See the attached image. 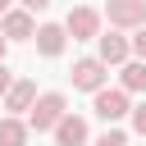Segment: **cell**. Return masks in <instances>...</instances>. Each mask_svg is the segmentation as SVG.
I'll return each mask as SVG.
<instances>
[{
    "instance_id": "obj_5",
    "label": "cell",
    "mask_w": 146,
    "mask_h": 146,
    "mask_svg": "<svg viewBox=\"0 0 146 146\" xmlns=\"http://www.w3.org/2000/svg\"><path fill=\"white\" fill-rule=\"evenodd\" d=\"M105 68H110V64H100L96 55H87V59H78V64H73V73H68V78H73V87H78V91H100V87H105V78H110Z\"/></svg>"
},
{
    "instance_id": "obj_15",
    "label": "cell",
    "mask_w": 146,
    "mask_h": 146,
    "mask_svg": "<svg viewBox=\"0 0 146 146\" xmlns=\"http://www.w3.org/2000/svg\"><path fill=\"white\" fill-rule=\"evenodd\" d=\"M132 132H141V137H146V100H141V105H132Z\"/></svg>"
},
{
    "instance_id": "obj_6",
    "label": "cell",
    "mask_w": 146,
    "mask_h": 146,
    "mask_svg": "<svg viewBox=\"0 0 146 146\" xmlns=\"http://www.w3.org/2000/svg\"><path fill=\"white\" fill-rule=\"evenodd\" d=\"M128 55H132V46H128V36H123L119 27L96 36V59H100V64H128Z\"/></svg>"
},
{
    "instance_id": "obj_11",
    "label": "cell",
    "mask_w": 146,
    "mask_h": 146,
    "mask_svg": "<svg viewBox=\"0 0 146 146\" xmlns=\"http://www.w3.org/2000/svg\"><path fill=\"white\" fill-rule=\"evenodd\" d=\"M27 132H32V128H27L18 114H5V119H0V146H27Z\"/></svg>"
},
{
    "instance_id": "obj_3",
    "label": "cell",
    "mask_w": 146,
    "mask_h": 146,
    "mask_svg": "<svg viewBox=\"0 0 146 146\" xmlns=\"http://www.w3.org/2000/svg\"><path fill=\"white\" fill-rule=\"evenodd\" d=\"M105 18H110V27L132 32V27L146 23V0H110L105 5Z\"/></svg>"
},
{
    "instance_id": "obj_19",
    "label": "cell",
    "mask_w": 146,
    "mask_h": 146,
    "mask_svg": "<svg viewBox=\"0 0 146 146\" xmlns=\"http://www.w3.org/2000/svg\"><path fill=\"white\" fill-rule=\"evenodd\" d=\"M5 9H9V0H0V14H5Z\"/></svg>"
},
{
    "instance_id": "obj_9",
    "label": "cell",
    "mask_w": 146,
    "mask_h": 146,
    "mask_svg": "<svg viewBox=\"0 0 146 146\" xmlns=\"http://www.w3.org/2000/svg\"><path fill=\"white\" fill-rule=\"evenodd\" d=\"M32 100H36V82H32V78H18V82L5 91V110H9V114H27Z\"/></svg>"
},
{
    "instance_id": "obj_10",
    "label": "cell",
    "mask_w": 146,
    "mask_h": 146,
    "mask_svg": "<svg viewBox=\"0 0 146 146\" xmlns=\"http://www.w3.org/2000/svg\"><path fill=\"white\" fill-rule=\"evenodd\" d=\"M55 146H87V119L64 114V119L55 123Z\"/></svg>"
},
{
    "instance_id": "obj_8",
    "label": "cell",
    "mask_w": 146,
    "mask_h": 146,
    "mask_svg": "<svg viewBox=\"0 0 146 146\" xmlns=\"http://www.w3.org/2000/svg\"><path fill=\"white\" fill-rule=\"evenodd\" d=\"M32 41H36V50H41L46 59H55V55H64V41H68V32H64V23H41Z\"/></svg>"
},
{
    "instance_id": "obj_14",
    "label": "cell",
    "mask_w": 146,
    "mask_h": 146,
    "mask_svg": "<svg viewBox=\"0 0 146 146\" xmlns=\"http://www.w3.org/2000/svg\"><path fill=\"white\" fill-rule=\"evenodd\" d=\"M128 46H132V55H137V59H146V23H141V27H132Z\"/></svg>"
},
{
    "instance_id": "obj_13",
    "label": "cell",
    "mask_w": 146,
    "mask_h": 146,
    "mask_svg": "<svg viewBox=\"0 0 146 146\" xmlns=\"http://www.w3.org/2000/svg\"><path fill=\"white\" fill-rule=\"evenodd\" d=\"M91 146H128V132H119V128H105Z\"/></svg>"
},
{
    "instance_id": "obj_12",
    "label": "cell",
    "mask_w": 146,
    "mask_h": 146,
    "mask_svg": "<svg viewBox=\"0 0 146 146\" xmlns=\"http://www.w3.org/2000/svg\"><path fill=\"white\" fill-rule=\"evenodd\" d=\"M119 87H123L128 96H132V91H146V59H128V64H123Z\"/></svg>"
},
{
    "instance_id": "obj_16",
    "label": "cell",
    "mask_w": 146,
    "mask_h": 146,
    "mask_svg": "<svg viewBox=\"0 0 146 146\" xmlns=\"http://www.w3.org/2000/svg\"><path fill=\"white\" fill-rule=\"evenodd\" d=\"M9 87H14V73H9L5 64H0V100H5V91H9Z\"/></svg>"
},
{
    "instance_id": "obj_17",
    "label": "cell",
    "mask_w": 146,
    "mask_h": 146,
    "mask_svg": "<svg viewBox=\"0 0 146 146\" xmlns=\"http://www.w3.org/2000/svg\"><path fill=\"white\" fill-rule=\"evenodd\" d=\"M50 5H55V0H23V9H27V14H41V9H50Z\"/></svg>"
},
{
    "instance_id": "obj_2",
    "label": "cell",
    "mask_w": 146,
    "mask_h": 146,
    "mask_svg": "<svg viewBox=\"0 0 146 146\" xmlns=\"http://www.w3.org/2000/svg\"><path fill=\"white\" fill-rule=\"evenodd\" d=\"M91 110H96V119H105V123H119V119L132 114L123 87H100V91H91Z\"/></svg>"
},
{
    "instance_id": "obj_7",
    "label": "cell",
    "mask_w": 146,
    "mask_h": 146,
    "mask_svg": "<svg viewBox=\"0 0 146 146\" xmlns=\"http://www.w3.org/2000/svg\"><path fill=\"white\" fill-rule=\"evenodd\" d=\"M0 36H5V41H27V36H36L32 14H27V9H5V14H0Z\"/></svg>"
},
{
    "instance_id": "obj_1",
    "label": "cell",
    "mask_w": 146,
    "mask_h": 146,
    "mask_svg": "<svg viewBox=\"0 0 146 146\" xmlns=\"http://www.w3.org/2000/svg\"><path fill=\"white\" fill-rule=\"evenodd\" d=\"M68 114V100L59 96V91H41L36 100H32V110H27V128L32 132H55V123Z\"/></svg>"
},
{
    "instance_id": "obj_4",
    "label": "cell",
    "mask_w": 146,
    "mask_h": 146,
    "mask_svg": "<svg viewBox=\"0 0 146 146\" xmlns=\"http://www.w3.org/2000/svg\"><path fill=\"white\" fill-rule=\"evenodd\" d=\"M64 32H68L73 41H96V36H100V14H96V9H87V5H78V9H68Z\"/></svg>"
},
{
    "instance_id": "obj_18",
    "label": "cell",
    "mask_w": 146,
    "mask_h": 146,
    "mask_svg": "<svg viewBox=\"0 0 146 146\" xmlns=\"http://www.w3.org/2000/svg\"><path fill=\"white\" fill-rule=\"evenodd\" d=\"M5 50H9V41H5V36H0V64H5Z\"/></svg>"
}]
</instances>
